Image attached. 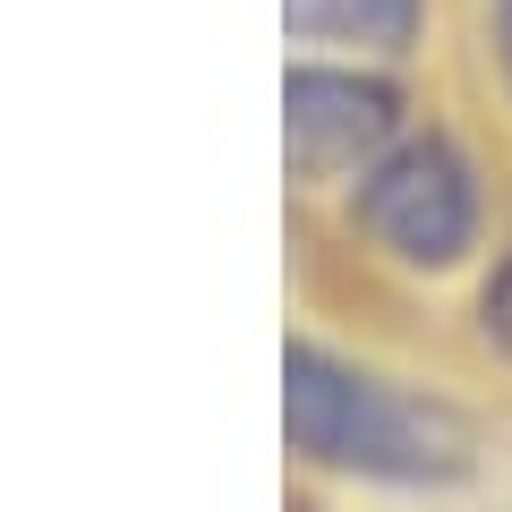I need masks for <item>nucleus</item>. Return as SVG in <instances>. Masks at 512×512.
Masks as SVG:
<instances>
[{
    "label": "nucleus",
    "instance_id": "nucleus-1",
    "mask_svg": "<svg viewBox=\"0 0 512 512\" xmlns=\"http://www.w3.org/2000/svg\"><path fill=\"white\" fill-rule=\"evenodd\" d=\"M282 427H291L299 461L384 478V487H444V478L470 470L461 410L427 402V393H402V384L367 376V367L333 359L316 342L282 350Z\"/></svg>",
    "mask_w": 512,
    "mask_h": 512
},
{
    "label": "nucleus",
    "instance_id": "nucleus-2",
    "mask_svg": "<svg viewBox=\"0 0 512 512\" xmlns=\"http://www.w3.org/2000/svg\"><path fill=\"white\" fill-rule=\"evenodd\" d=\"M359 231L402 265H453L478 239V180L444 137H402L359 171Z\"/></svg>",
    "mask_w": 512,
    "mask_h": 512
},
{
    "label": "nucleus",
    "instance_id": "nucleus-3",
    "mask_svg": "<svg viewBox=\"0 0 512 512\" xmlns=\"http://www.w3.org/2000/svg\"><path fill=\"white\" fill-rule=\"evenodd\" d=\"M282 128H291L299 171H350L393 154V128H402V103L376 77H342V69H299L291 94H282Z\"/></svg>",
    "mask_w": 512,
    "mask_h": 512
},
{
    "label": "nucleus",
    "instance_id": "nucleus-4",
    "mask_svg": "<svg viewBox=\"0 0 512 512\" xmlns=\"http://www.w3.org/2000/svg\"><path fill=\"white\" fill-rule=\"evenodd\" d=\"M291 35L308 43H367V52H402L419 35V0H282Z\"/></svg>",
    "mask_w": 512,
    "mask_h": 512
},
{
    "label": "nucleus",
    "instance_id": "nucleus-5",
    "mask_svg": "<svg viewBox=\"0 0 512 512\" xmlns=\"http://www.w3.org/2000/svg\"><path fill=\"white\" fill-rule=\"evenodd\" d=\"M487 342L512 359V248H504V265H495V282H487Z\"/></svg>",
    "mask_w": 512,
    "mask_h": 512
},
{
    "label": "nucleus",
    "instance_id": "nucleus-6",
    "mask_svg": "<svg viewBox=\"0 0 512 512\" xmlns=\"http://www.w3.org/2000/svg\"><path fill=\"white\" fill-rule=\"evenodd\" d=\"M495 52H504V77H512V0L495 9Z\"/></svg>",
    "mask_w": 512,
    "mask_h": 512
}]
</instances>
